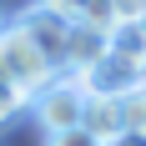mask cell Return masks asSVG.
Segmentation results:
<instances>
[{"mask_svg": "<svg viewBox=\"0 0 146 146\" xmlns=\"http://www.w3.org/2000/svg\"><path fill=\"white\" fill-rule=\"evenodd\" d=\"M126 126H131V131H146V86L126 101Z\"/></svg>", "mask_w": 146, "mask_h": 146, "instance_id": "obj_10", "label": "cell"}, {"mask_svg": "<svg viewBox=\"0 0 146 146\" xmlns=\"http://www.w3.org/2000/svg\"><path fill=\"white\" fill-rule=\"evenodd\" d=\"M86 101H91V91L81 86L76 76H56V81L30 101V111L40 116L45 136H56V131H76V126L86 121Z\"/></svg>", "mask_w": 146, "mask_h": 146, "instance_id": "obj_2", "label": "cell"}, {"mask_svg": "<svg viewBox=\"0 0 146 146\" xmlns=\"http://www.w3.org/2000/svg\"><path fill=\"white\" fill-rule=\"evenodd\" d=\"M25 106H30V91H20L15 81H0V126H5L10 116H20Z\"/></svg>", "mask_w": 146, "mask_h": 146, "instance_id": "obj_7", "label": "cell"}, {"mask_svg": "<svg viewBox=\"0 0 146 146\" xmlns=\"http://www.w3.org/2000/svg\"><path fill=\"white\" fill-rule=\"evenodd\" d=\"M0 25H5V20H0Z\"/></svg>", "mask_w": 146, "mask_h": 146, "instance_id": "obj_12", "label": "cell"}, {"mask_svg": "<svg viewBox=\"0 0 146 146\" xmlns=\"http://www.w3.org/2000/svg\"><path fill=\"white\" fill-rule=\"evenodd\" d=\"M96 141H116L121 131H126V101H111V96H91L86 101V121H81Z\"/></svg>", "mask_w": 146, "mask_h": 146, "instance_id": "obj_5", "label": "cell"}, {"mask_svg": "<svg viewBox=\"0 0 146 146\" xmlns=\"http://www.w3.org/2000/svg\"><path fill=\"white\" fill-rule=\"evenodd\" d=\"M50 15H60L66 25H91L111 35V0H40Z\"/></svg>", "mask_w": 146, "mask_h": 146, "instance_id": "obj_6", "label": "cell"}, {"mask_svg": "<svg viewBox=\"0 0 146 146\" xmlns=\"http://www.w3.org/2000/svg\"><path fill=\"white\" fill-rule=\"evenodd\" d=\"M45 146H101V141H96L86 126H76V131H56V136H45Z\"/></svg>", "mask_w": 146, "mask_h": 146, "instance_id": "obj_9", "label": "cell"}, {"mask_svg": "<svg viewBox=\"0 0 146 146\" xmlns=\"http://www.w3.org/2000/svg\"><path fill=\"white\" fill-rule=\"evenodd\" d=\"M121 25H146V0H111V30Z\"/></svg>", "mask_w": 146, "mask_h": 146, "instance_id": "obj_8", "label": "cell"}, {"mask_svg": "<svg viewBox=\"0 0 146 146\" xmlns=\"http://www.w3.org/2000/svg\"><path fill=\"white\" fill-rule=\"evenodd\" d=\"M0 71H5V81H15L20 91H30V101H35V96L60 76L56 66L40 56V45L30 40L15 20H10V25H0Z\"/></svg>", "mask_w": 146, "mask_h": 146, "instance_id": "obj_1", "label": "cell"}, {"mask_svg": "<svg viewBox=\"0 0 146 146\" xmlns=\"http://www.w3.org/2000/svg\"><path fill=\"white\" fill-rule=\"evenodd\" d=\"M106 56V30H91V25H71L66 35V60H60V76H91L96 60Z\"/></svg>", "mask_w": 146, "mask_h": 146, "instance_id": "obj_4", "label": "cell"}, {"mask_svg": "<svg viewBox=\"0 0 146 146\" xmlns=\"http://www.w3.org/2000/svg\"><path fill=\"white\" fill-rule=\"evenodd\" d=\"M106 146H146V131H131V126H126L116 141H106Z\"/></svg>", "mask_w": 146, "mask_h": 146, "instance_id": "obj_11", "label": "cell"}, {"mask_svg": "<svg viewBox=\"0 0 146 146\" xmlns=\"http://www.w3.org/2000/svg\"><path fill=\"white\" fill-rule=\"evenodd\" d=\"M15 25L25 30L30 40L40 45V56H45V60H50V66L60 71V60H66V35H71V25H66L60 15H50L45 5H35V10H25L20 20H15Z\"/></svg>", "mask_w": 146, "mask_h": 146, "instance_id": "obj_3", "label": "cell"}]
</instances>
